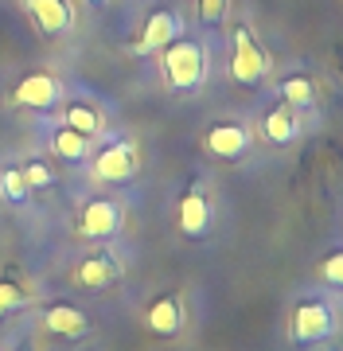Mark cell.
Returning <instances> with one entry per match:
<instances>
[{
	"instance_id": "1",
	"label": "cell",
	"mask_w": 343,
	"mask_h": 351,
	"mask_svg": "<svg viewBox=\"0 0 343 351\" xmlns=\"http://www.w3.org/2000/svg\"><path fill=\"white\" fill-rule=\"evenodd\" d=\"M160 71L172 94H195L207 78V51L195 39H172L160 51Z\"/></svg>"
},
{
	"instance_id": "2",
	"label": "cell",
	"mask_w": 343,
	"mask_h": 351,
	"mask_svg": "<svg viewBox=\"0 0 343 351\" xmlns=\"http://www.w3.org/2000/svg\"><path fill=\"white\" fill-rule=\"evenodd\" d=\"M289 332H292V339H296L301 348H308V343H324V339L335 332V308H331L324 297H305V301L292 304Z\"/></svg>"
},
{
	"instance_id": "3",
	"label": "cell",
	"mask_w": 343,
	"mask_h": 351,
	"mask_svg": "<svg viewBox=\"0 0 343 351\" xmlns=\"http://www.w3.org/2000/svg\"><path fill=\"white\" fill-rule=\"evenodd\" d=\"M266 71H269V59L262 51V43L254 39V32L246 24H238L230 32V75L250 86V82H262Z\"/></svg>"
},
{
	"instance_id": "4",
	"label": "cell",
	"mask_w": 343,
	"mask_h": 351,
	"mask_svg": "<svg viewBox=\"0 0 343 351\" xmlns=\"http://www.w3.org/2000/svg\"><path fill=\"white\" fill-rule=\"evenodd\" d=\"M63 101V82L55 75H43V71H36V75H24L20 82L12 86V106H20V110H55Z\"/></svg>"
},
{
	"instance_id": "5",
	"label": "cell",
	"mask_w": 343,
	"mask_h": 351,
	"mask_svg": "<svg viewBox=\"0 0 343 351\" xmlns=\"http://www.w3.org/2000/svg\"><path fill=\"white\" fill-rule=\"evenodd\" d=\"M137 172V149L129 141H110L94 152V176L102 184H129Z\"/></svg>"
},
{
	"instance_id": "6",
	"label": "cell",
	"mask_w": 343,
	"mask_h": 351,
	"mask_svg": "<svg viewBox=\"0 0 343 351\" xmlns=\"http://www.w3.org/2000/svg\"><path fill=\"white\" fill-rule=\"evenodd\" d=\"M250 145H254V133L242 121H218V125L207 129V137H203V149L215 160H238V156L250 152Z\"/></svg>"
},
{
	"instance_id": "7",
	"label": "cell",
	"mask_w": 343,
	"mask_h": 351,
	"mask_svg": "<svg viewBox=\"0 0 343 351\" xmlns=\"http://www.w3.org/2000/svg\"><path fill=\"white\" fill-rule=\"evenodd\" d=\"M172 39H179V12L176 8H156V12L140 24V36L133 39V55L164 51Z\"/></svg>"
},
{
	"instance_id": "8",
	"label": "cell",
	"mask_w": 343,
	"mask_h": 351,
	"mask_svg": "<svg viewBox=\"0 0 343 351\" xmlns=\"http://www.w3.org/2000/svg\"><path fill=\"white\" fill-rule=\"evenodd\" d=\"M121 226H125V211L114 199H90L82 207V219H78L82 239H114Z\"/></svg>"
},
{
	"instance_id": "9",
	"label": "cell",
	"mask_w": 343,
	"mask_h": 351,
	"mask_svg": "<svg viewBox=\"0 0 343 351\" xmlns=\"http://www.w3.org/2000/svg\"><path fill=\"white\" fill-rule=\"evenodd\" d=\"M176 226L183 239H203L211 230V199H207L203 188H191L179 195L176 203Z\"/></svg>"
},
{
	"instance_id": "10",
	"label": "cell",
	"mask_w": 343,
	"mask_h": 351,
	"mask_svg": "<svg viewBox=\"0 0 343 351\" xmlns=\"http://www.w3.org/2000/svg\"><path fill=\"white\" fill-rule=\"evenodd\" d=\"M121 262H117L110 250H94V254H86L82 262H78V269H75V281L82 289H90V293H98V289H110L114 281H121Z\"/></svg>"
},
{
	"instance_id": "11",
	"label": "cell",
	"mask_w": 343,
	"mask_h": 351,
	"mask_svg": "<svg viewBox=\"0 0 343 351\" xmlns=\"http://www.w3.org/2000/svg\"><path fill=\"white\" fill-rule=\"evenodd\" d=\"M183 320H188V313H183V301H179L176 293H164V297H156L153 304H149V313H144V324L153 328L156 336H179L183 332Z\"/></svg>"
},
{
	"instance_id": "12",
	"label": "cell",
	"mask_w": 343,
	"mask_h": 351,
	"mask_svg": "<svg viewBox=\"0 0 343 351\" xmlns=\"http://www.w3.org/2000/svg\"><path fill=\"white\" fill-rule=\"evenodd\" d=\"M24 8L39 24L43 36H63V32H71V24H75V12H71L66 0H24Z\"/></svg>"
},
{
	"instance_id": "13",
	"label": "cell",
	"mask_w": 343,
	"mask_h": 351,
	"mask_svg": "<svg viewBox=\"0 0 343 351\" xmlns=\"http://www.w3.org/2000/svg\"><path fill=\"white\" fill-rule=\"evenodd\" d=\"M43 328L51 336H63V339H82L90 332V316L82 308H75L71 301H59L43 313Z\"/></svg>"
},
{
	"instance_id": "14",
	"label": "cell",
	"mask_w": 343,
	"mask_h": 351,
	"mask_svg": "<svg viewBox=\"0 0 343 351\" xmlns=\"http://www.w3.org/2000/svg\"><path fill=\"white\" fill-rule=\"evenodd\" d=\"M63 125L78 129V133H86V137L94 141V137L105 129V117H102V110H98L94 101L78 98V101H71V106L63 110Z\"/></svg>"
},
{
	"instance_id": "15",
	"label": "cell",
	"mask_w": 343,
	"mask_h": 351,
	"mask_svg": "<svg viewBox=\"0 0 343 351\" xmlns=\"http://www.w3.org/2000/svg\"><path fill=\"white\" fill-rule=\"evenodd\" d=\"M51 152L59 156V160L78 164V160H86L90 156V137L86 133H78V129H71V125H59L51 133Z\"/></svg>"
},
{
	"instance_id": "16",
	"label": "cell",
	"mask_w": 343,
	"mask_h": 351,
	"mask_svg": "<svg viewBox=\"0 0 343 351\" xmlns=\"http://www.w3.org/2000/svg\"><path fill=\"white\" fill-rule=\"evenodd\" d=\"M262 129H266V137L273 141V145H289L292 137H296V110L292 106H273V110H266V117H262Z\"/></svg>"
},
{
	"instance_id": "17",
	"label": "cell",
	"mask_w": 343,
	"mask_h": 351,
	"mask_svg": "<svg viewBox=\"0 0 343 351\" xmlns=\"http://www.w3.org/2000/svg\"><path fill=\"white\" fill-rule=\"evenodd\" d=\"M281 98H285V106H292V110H312V106H316V82L308 75H289L281 82Z\"/></svg>"
},
{
	"instance_id": "18",
	"label": "cell",
	"mask_w": 343,
	"mask_h": 351,
	"mask_svg": "<svg viewBox=\"0 0 343 351\" xmlns=\"http://www.w3.org/2000/svg\"><path fill=\"white\" fill-rule=\"evenodd\" d=\"M0 195L8 203H24L27 195H31V188H27V180H24V168H4L0 172Z\"/></svg>"
},
{
	"instance_id": "19",
	"label": "cell",
	"mask_w": 343,
	"mask_h": 351,
	"mask_svg": "<svg viewBox=\"0 0 343 351\" xmlns=\"http://www.w3.org/2000/svg\"><path fill=\"white\" fill-rule=\"evenodd\" d=\"M27 301H31V293H27L20 281H12V277H4V281H0V316L20 313Z\"/></svg>"
},
{
	"instance_id": "20",
	"label": "cell",
	"mask_w": 343,
	"mask_h": 351,
	"mask_svg": "<svg viewBox=\"0 0 343 351\" xmlns=\"http://www.w3.org/2000/svg\"><path fill=\"white\" fill-rule=\"evenodd\" d=\"M24 168V180H27V188L31 191H43V188H51L55 184V172H51V164L47 160H27L20 164Z\"/></svg>"
},
{
	"instance_id": "21",
	"label": "cell",
	"mask_w": 343,
	"mask_h": 351,
	"mask_svg": "<svg viewBox=\"0 0 343 351\" xmlns=\"http://www.w3.org/2000/svg\"><path fill=\"white\" fill-rule=\"evenodd\" d=\"M320 281L331 289H343V250H331L324 262H320Z\"/></svg>"
},
{
	"instance_id": "22",
	"label": "cell",
	"mask_w": 343,
	"mask_h": 351,
	"mask_svg": "<svg viewBox=\"0 0 343 351\" xmlns=\"http://www.w3.org/2000/svg\"><path fill=\"white\" fill-rule=\"evenodd\" d=\"M227 16V0H199V24L203 27H218Z\"/></svg>"
},
{
	"instance_id": "23",
	"label": "cell",
	"mask_w": 343,
	"mask_h": 351,
	"mask_svg": "<svg viewBox=\"0 0 343 351\" xmlns=\"http://www.w3.org/2000/svg\"><path fill=\"white\" fill-rule=\"evenodd\" d=\"M86 4H94V8H105V4H110V0H86Z\"/></svg>"
},
{
	"instance_id": "24",
	"label": "cell",
	"mask_w": 343,
	"mask_h": 351,
	"mask_svg": "<svg viewBox=\"0 0 343 351\" xmlns=\"http://www.w3.org/2000/svg\"><path fill=\"white\" fill-rule=\"evenodd\" d=\"M16 351H31V348H16Z\"/></svg>"
}]
</instances>
